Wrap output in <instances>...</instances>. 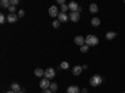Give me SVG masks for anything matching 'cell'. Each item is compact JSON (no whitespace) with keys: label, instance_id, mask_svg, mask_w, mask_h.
<instances>
[{"label":"cell","instance_id":"obj_1","mask_svg":"<svg viewBox=\"0 0 125 93\" xmlns=\"http://www.w3.org/2000/svg\"><path fill=\"white\" fill-rule=\"evenodd\" d=\"M99 44V39L95 35H88L85 37V45L88 46H96Z\"/></svg>","mask_w":125,"mask_h":93},{"label":"cell","instance_id":"obj_2","mask_svg":"<svg viewBox=\"0 0 125 93\" xmlns=\"http://www.w3.org/2000/svg\"><path fill=\"white\" fill-rule=\"evenodd\" d=\"M89 83H90V86H93V87H98V86H100V85L103 83V77L99 76V75H94V76L89 79Z\"/></svg>","mask_w":125,"mask_h":93},{"label":"cell","instance_id":"obj_3","mask_svg":"<svg viewBox=\"0 0 125 93\" xmlns=\"http://www.w3.org/2000/svg\"><path fill=\"white\" fill-rule=\"evenodd\" d=\"M44 76H45V78H48V79H53V78L55 77V70H54V68H51V67L46 68Z\"/></svg>","mask_w":125,"mask_h":93},{"label":"cell","instance_id":"obj_4","mask_svg":"<svg viewBox=\"0 0 125 93\" xmlns=\"http://www.w3.org/2000/svg\"><path fill=\"white\" fill-rule=\"evenodd\" d=\"M39 85H40V88H41V89H49V87H50L51 83H50V81H49L48 78H43V79L40 81Z\"/></svg>","mask_w":125,"mask_h":93},{"label":"cell","instance_id":"obj_5","mask_svg":"<svg viewBox=\"0 0 125 93\" xmlns=\"http://www.w3.org/2000/svg\"><path fill=\"white\" fill-rule=\"evenodd\" d=\"M69 19L71 20L73 23H78L79 20H80V14H79L78 11H74V13H70V15H69Z\"/></svg>","mask_w":125,"mask_h":93},{"label":"cell","instance_id":"obj_6","mask_svg":"<svg viewBox=\"0 0 125 93\" xmlns=\"http://www.w3.org/2000/svg\"><path fill=\"white\" fill-rule=\"evenodd\" d=\"M58 6H55V5H53V6H50V9H49V15L51 16V17H55V16H58L59 15V11H58Z\"/></svg>","mask_w":125,"mask_h":93},{"label":"cell","instance_id":"obj_7","mask_svg":"<svg viewBox=\"0 0 125 93\" xmlns=\"http://www.w3.org/2000/svg\"><path fill=\"white\" fill-rule=\"evenodd\" d=\"M18 15L16 14H9L8 15V17H6V21L9 23V24H14V23H16L18 21Z\"/></svg>","mask_w":125,"mask_h":93},{"label":"cell","instance_id":"obj_8","mask_svg":"<svg viewBox=\"0 0 125 93\" xmlns=\"http://www.w3.org/2000/svg\"><path fill=\"white\" fill-rule=\"evenodd\" d=\"M74 42H75V45H78V46H84L85 45V39L83 37V36H76L75 39H74Z\"/></svg>","mask_w":125,"mask_h":93},{"label":"cell","instance_id":"obj_9","mask_svg":"<svg viewBox=\"0 0 125 93\" xmlns=\"http://www.w3.org/2000/svg\"><path fill=\"white\" fill-rule=\"evenodd\" d=\"M68 19H69V16L65 14V13H59V15H58V20H59V21L60 23H66L68 21Z\"/></svg>","mask_w":125,"mask_h":93},{"label":"cell","instance_id":"obj_10","mask_svg":"<svg viewBox=\"0 0 125 93\" xmlns=\"http://www.w3.org/2000/svg\"><path fill=\"white\" fill-rule=\"evenodd\" d=\"M69 6V10H71V13H74V11H78V9H79V5L75 3V1H70L68 4Z\"/></svg>","mask_w":125,"mask_h":93},{"label":"cell","instance_id":"obj_11","mask_svg":"<svg viewBox=\"0 0 125 93\" xmlns=\"http://www.w3.org/2000/svg\"><path fill=\"white\" fill-rule=\"evenodd\" d=\"M80 88L78 86H69L68 87V93H80Z\"/></svg>","mask_w":125,"mask_h":93},{"label":"cell","instance_id":"obj_12","mask_svg":"<svg viewBox=\"0 0 125 93\" xmlns=\"http://www.w3.org/2000/svg\"><path fill=\"white\" fill-rule=\"evenodd\" d=\"M116 37V32H114V31H109V32H106L105 34V39L106 40H114V39H115Z\"/></svg>","mask_w":125,"mask_h":93},{"label":"cell","instance_id":"obj_13","mask_svg":"<svg viewBox=\"0 0 125 93\" xmlns=\"http://www.w3.org/2000/svg\"><path fill=\"white\" fill-rule=\"evenodd\" d=\"M81 72H83V67L81 66H75L74 68H73V75L74 76H79Z\"/></svg>","mask_w":125,"mask_h":93},{"label":"cell","instance_id":"obj_14","mask_svg":"<svg viewBox=\"0 0 125 93\" xmlns=\"http://www.w3.org/2000/svg\"><path fill=\"white\" fill-rule=\"evenodd\" d=\"M89 10H90V13L96 14V13L99 11V6H98L96 4H90V5H89Z\"/></svg>","mask_w":125,"mask_h":93},{"label":"cell","instance_id":"obj_15","mask_svg":"<svg viewBox=\"0 0 125 93\" xmlns=\"http://www.w3.org/2000/svg\"><path fill=\"white\" fill-rule=\"evenodd\" d=\"M34 75H35L36 77H43V76L45 75V71H43L41 68H36V70L34 71Z\"/></svg>","mask_w":125,"mask_h":93},{"label":"cell","instance_id":"obj_16","mask_svg":"<svg viewBox=\"0 0 125 93\" xmlns=\"http://www.w3.org/2000/svg\"><path fill=\"white\" fill-rule=\"evenodd\" d=\"M0 5H1V8H8V9L11 6L10 0H1V1H0Z\"/></svg>","mask_w":125,"mask_h":93},{"label":"cell","instance_id":"obj_17","mask_svg":"<svg viewBox=\"0 0 125 93\" xmlns=\"http://www.w3.org/2000/svg\"><path fill=\"white\" fill-rule=\"evenodd\" d=\"M10 88H11V91H14L15 93H18V92H20V91H21V88H20V86H19L18 83H13Z\"/></svg>","mask_w":125,"mask_h":93},{"label":"cell","instance_id":"obj_18","mask_svg":"<svg viewBox=\"0 0 125 93\" xmlns=\"http://www.w3.org/2000/svg\"><path fill=\"white\" fill-rule=\"evenodd\" d=\"M91 25H93V26H95V27L99 26V25H100V19H98V17H93V19H91Z\"/></svg>","mask_w":125,"mask_h":93},{"label":"cell","instance_id":"obj_19","mask_svg":"<svg viewBox=\"0 0 125 93\" xmlns=\"http://www.w3.org/2000/svg\"><path fill=\"white\" fill-rule=\"evenodd\" d=\"M49 89L51 91V92H56L58 91V85L55 83V82H53V83L50 85V87H49Z\"/></svg>","mask_w":125,"mask_h":93},{"label":"cell","instance_id":"obj_20","mask_svg":"<svg viewBox=\"0 0 125 93\" xmlns=\"http://www.w3.org/2000/svg\"><path fill=\"white\" fill-rule=\"evenodd\" d=\"M60 68L61 70H68L69 68V63H68V62H61V63H60Z\"/></svg>","mask_w":125,"mask_h":93},{"label":"cell","instance_id":"obj_21","mask_svg":"<svg viewBox=\"0 0 125 93\" xmlns=\"http://www.w3.org/2000/svg\"><path fill=\"white\" fill-rule=\"evenodd\" d=\"M60 10H61V13H66L68 10H69V6H68L66 4H64V5L60 6Z\"/></svg>","mask_w":125,"mask_h":93},{"label":"cell","instance_id":"obj_22","mask_svg":"<svg viewBox=\"0 0 125 93\" xmlns=\"http://www.w3.org/2000/svg\"><path fill=\"white\" fill-rule=\"evenodd\" d=\"M80 51H81L83 54L88 52V51H89V46H88V45H84V46H81V47H80Z\"/></svg>","mask_w":125,"mask_h":93},{"label":"cell","instance_id":"obj_23","mask_svg":"<svg viewBox=\"0 0 125 93\" xmlns=\"http://www.w3.org/2000/svg\"><path fill=\"white\" fill-rule=\"evenodd\" d=\"M5 21H6L5 15L4 14H0V24H5Z\"/></svg>","mask_w":125,"mask_h":93},{"label":"cell","instance_id":"obj_24","mask_svg":"<svg viewBox=\"0 0 125 93\" xmlns=\"http://www.w3.org/2000/svg\"><path fill=\"white\" fill-rule=\"evenodd\" d=\"M8 10L10 11V14H15V11H16V6H13V5H11V6H10Z\"/></svg>","mask_w":125,"mask_h":93},{"label":"cell","instance_id":"obj_25","mask_svg":"<svg viewBox=\"0 0 125 93\" xmlns=\"http://www.w3.org/2000/svg\"><path fill=\"white\" fill-rule=\"evenodd\" d=\"M53 26H54L55 29H58V27L60 26V21H59V20H54V21H53Z\"/></svg>","mask_w":125,"mask_h":93},{"label":"cell","instance_id":"obj_26","mask_svg":"<svg viewBox=\"0 0 125 93\" xmlns=\"http://www.w3.org/2000/svg\"><path fill=\"white\" fill-rule=\"evenodd\" d=\"M10 4H11L13 6H16L19 4V0H10Z\"/></svg>","mask_w":125,"mask_h":93},{"label":"cell","instance_id":"obj_27","mask_svg":"<svg viewBox=\"0 0 125 93\" xmlns=\"http://www.w3.org/2000/svg\"><path fill=\"white\" fill-rule=\"evenodd\" d=\"M25 15V11H24V10H19V13H18V16L19 17H23Z\"/></svg>","mask_w":125,"mask_h":93},{"label":"cell","instance_id":"obj_28","mask_svg":"<svg viewBox=\"0 0 125 93\" xmlns=\"http://www.w3.org/2000/svg\"><path fill=\"white\" fill-rule=\"evenodd\" d=\"M58 4H59V5H64L65 1H64V0H58Z\"/></svg>","mask_w":125,"mask_h":93},{"label":"cell","instance_id":"obj_29","mask_svg":"<svg viewBox=\"0 0 125 93\" xmlns=\"http://www.w3.org/2000/svg\"><path fill=\"white\" fill-rule=\"evenodd\" d=\"M41 93H53V92H51L50 89H43V92H41Z\"/></svg>","mask_w":125,"mask_h":93},{"label":"cell","instance_id":"obj_30","mask_svg":"<svg viewBox=\"0 0 125 93\" xmlns=\"http://www.w3.org/2000/svg\"><path fill=\"white\" fill-rule=\"evenodd\" d=\"M80 93H88V89L86 88H84V89H81V92Z\"/></svg>","mask_w":125,"mask_h":93},{"label":"cell","instance_id":"obj_31","mask_svg":"<svg viewBox=\"0 0 125 93\" xmlns=\"http://www.w3.org/2000/svg\"><path fill=\"white\" fill-rule=\"evenodd\" d=\"M6 93H15V92H14V91H11V89H10V91H8Z\"/></svg>","mask_w":125,"mask_h":93},{"label":"cell","instance_id":"obj_32","mask_svg":"<svg viewBox=\"0 0 125 93\" xmlns=\"http://www.w3.org/2000/svg\"><path fill=\"white\" fill-rule=\"evenodd\" d=\"M18 93H25L24 91H20V92H18Z\"/></svg>","mask_w":125,"mask_h":93},{"label":"cell","instance_id":"obj_33","mask_svg":"<svg viewBox=\"0 0 125 93\" xmlns=\"http://www.w3.org/2000/svg\"><path fill=\"white\" fill-rule=\"evenodd\" d=\"M124 93H125V92H124Z\"/></svg>","mask_w":125,"mask_h":93}]
</instances>
